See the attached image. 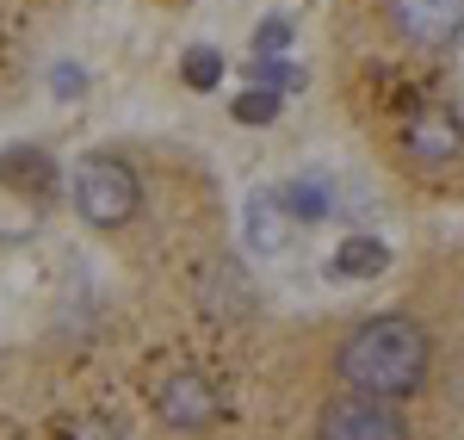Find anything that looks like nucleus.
I'll return each mask as SVG.
<instances>
[{
    "label": "nucleus",
    "instance_id": "nucleus-6",
    "mask_svg": "<svg viewBox=\"0 0 464 440\" xmlns=\"http://www.w3.org/2000/svg\"><path fill=\"white\" fill-rule=\"evenodd\" d=\"M464 149V131H459V118L452 112H415L409 118V131H402V155L415 161V168H446L452 155Z\"/></svg>",
    "mask_w": 464,
    "mask_h": 440
},
{
    "label": "nucleus",
    "instance_id": "nucleus-5",
    "mask_svg": "<svg viewBox=\"0 0 464 440\" xmlns=\"http://www.w3.org/2000/svg\"><path fill=\"white\" fill-rule=\"evenodd\" d=\"M391 32L415 50H446L464 32V0H384Z\"/></svg>",
    "mask_w": 464,
    "mask_h": 440
},
{
    "label": "nucleus",
    "instance_id": "nucleus-2",
    "mask_svg": "<svg viewBox=\"0 0 464 440\" xmlns=\"http://www.w3.org/2000/svg\"><path fill=\"white\" fill-rule=\"evenodd\" d=\"M69 192H74L81 223H93V230H124V223L143 211V181H137V168H130L124 155H106V149L81 155Z\"/></svg>",
    "mask_w": 464,
    "mask_h": 440
},
{
    "label": "nucleus",
    "instance_id": "nucleus-11",
    "mask_svg": "<svg viewBox=\"0 0 464 440\" xmlns=\"http://www.w3.org/2000/svg\"><path fill=\"white\" fill-rule=\"evenodd\" d=\"M179 81H186V87H198V93H211L217 81H223V56H217L211 44H192V50L179 56Z\"/></svg>",
    "mask_w": 464,
    "mask_h": 440
},
{
    "label": "nucleus",
    "instance_id": "nucleus-8",
    "mask_svg": "<svg viewBox=\"0 0 464 440\" xmlns=\"http://www.w3.org/2000/svg\"><path fill=\"white\" fill-rule=\"evenodd\" d=\"M0 186H13V192H50V186H56V161L32 143L6 149V155H0Z\"/></svg>",
    "mask_w": 464,
    "mask_h": 440
},
{
    "label": "nucleus",
    "instance_id": "nucleus-10",
    "mask_svg": "<svg viewBox=\"0 0 464 440\" xmlns=\"http://www.w3.org/2000/svg\"><path fill=\"white\" fill-rule=\"evenodd\" d=\"M279 199H285L291 218H304V223H322L328 211H334V186L322 181V174H297V181H285Z\"/></svg>",
    "mask_w": 464,
    "mask_h": 440
},
{
    "label": "nucleus",
    "instance_id": "nucleus-4",
    "mask_svg": "<svg viewBox=\"0 0 464 440\" xmlns=\"http://www.w3.org/2000/svg\"><path fill=\"white\" fill-rule=\"evenodd\" d=\"M217 385L205 372H168L161 385H155V422L161 428H174V435H205L217 422Z\"/></svg>",
    "mask_w": 464,
    "mask_h": 440
},
{
    "label": "nucleus",
    "instance_id": "nucleus-13",
    "mask_svg": "<svg viewBox=\"0 0 464 440\" xmlns=\"http://www.w3.org/2000/svg\"><path fill=\"white\" fill-rule=\"evenodd\" d=\"M285 50H291V19L285 13H273V19L254 25V56H260V63H273V56H285Z\"/></svg>",
    "mask_w": 464,
    "mask_h": 440
},
{
    "label": "nucleus",
    "instance_id": "nucleus-9",
    "mask_svg": "<svg viewBox=\"0 0 464 440\" xmlns=\"http://www.w3.org/2000/svg\"><path fill=\"white\" fill-rule=\"evenodd\" d=\"M384 267H391V249H384L378 236H347V242L334 249V260H328L334 279H378Z\"/></svg>",
    "mask_w": 464,
    "mask_h": 440
},
{
    "label": "nucleus",
    "instance_id": "nucleus-15",
    "mask_svg": "<svg viewBox=\"0 0 464 440\" xmlns=\"http://www.w3.org/2000/svg\"><path fill=\"white\" fill-rule=\"evenodd\" d=\"M50 93H63V100H81V93H87V74L74 69V63H56V69H50Z\"/></svg>",
    "mask_w": 464,
    "mask_h": 440
},
{
    "label": "nucleus",
    "instance_id": "nucleus-7",
    "mask_svg": "<svg viewBox=\"0 0 464 440\" xmlns=\"http://www.w3.org/2000/svg\"><path fill=\"white\" fill-rule=\"evenodd\" d=\"M291 211H285V199L279 192H254L248 205H242V230H248V249L260 260H273V255H285L291 249Z\"/></svg>",
    "mask_w": 464,
    "mask_h": 440
},
{
    "label": "nucleus",
    "instance_id": "nucleus-14",
    "mask_svg": "<svg viewBox=\"0 0 464 440\" xmlns=\"http://www.w3.org/2000/svg\"><path fill=\"white\" fill-rule=\"evenodd\" d=\"M236 124H273L279 118V93H266V87H254V93H236Z\"/></svg>",
    "mask_w": 464,
    "mask_h": 440
},
{
    "label": "nucleus",
    "instance_id": "nucleus-3",
    "mask_svg": "<svg viewBox=\"0 0 464 440\" xmlns=\"http://www.w3.org/2000/svg\"><path fill=\"white\" fill-rule=\"evenodd\" d=\"M316 440H409V422L396 416V404H372V397H328L316 409Z\"/></svg>",
    "mask_w": 464,
    "mask_h": 440
},
{
    "label": "nucleus",
    "instance_id": "nucleus-12",
    "mask_svg": "<svg viewBox=\"0 0 464 440\" xmlns=\"http://www.w3.org/2000/svg\"><path fill=\"white\" fill-rule=\"evenodd\" d=\"M248 81H254V87H266V93H291V87H304V69H291L285 56H273V63H260V56H254Z\"/></svg>",
    "mask_w": 464,
    "mask_h": 440
},
{
    "label": "nucleus",
    "instance_id": "nucleus-1",
    "mask_svg": "<svg viewBox=\"0 0 464 440\" xmlns=\"http://www.w3.org/2000/svg\"><path fill=\"white\" fill-rule=\"evenodd\" d=\"M428 372H433V335L402 310L353 323L334 347V385L353 397H372V404L415 397L428 385Z\"/></svg>",
    "mask_w": 464,
    "mask_h": 440
}]
</instances>
